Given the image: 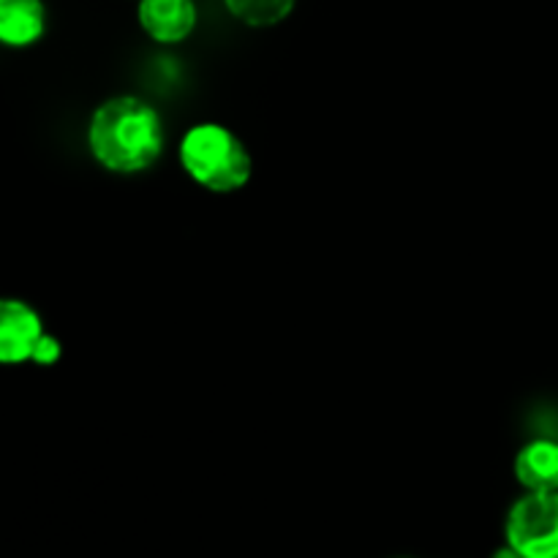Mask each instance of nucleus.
I'll list each match as a JSON object with an SVG mask.
<instances>
[{
	"label": "nucleus",
	"instance_id": "2",
	"mask_svg": "<svg viewBox=\"0 0 558 558\" xmlns=\"http://www.w3.org/2000/svg\"><path fill=\"white\" fill-rule=\"evenodd\" d=\"M185 178L210 194H238L254 178V156L238 131L216 120L189 125L178 140Z\"/></svg>",
	"mask_w": 558,
	"mask_h": 558
},
{
	"label": "nucleus",
	"instance_id": "5",
	"mask_svg": "<svg viewBox=\"0 0 558 558\" xmlns=\"http://www.w3.org/2000/svg\"><path fill=\"white\" fill-rule=\"evenodd\" d=\"M44 332L41 314L27 300L0 298V365L31 363Z\"/></svg>",
	"mask_w": 558,
	"mask_h": 558
},
{
	"label": "nucleus",
	"instance_id": "1",
	"mask_svg": "<svg viewBox=\"0 0 558 558\" xmlns=\"http://www.w3.org/2000/svg\"><path fill=\"white\" fill-rule=\"evenodd\" d=\"M85 145L93 161L109 174L134 178L161 161L167 150V125L147 98L118 93L104 98L90 112Z\"/></svg>",
	"mask_w": 558,
	"mask_h": 558
},
{
	"label": "nucleus",
	"instance_id": "6",
	"mask_svg": "<svg viewBox=\"0 0 558 558\" xmlns=\"http://www.w3.org/2000/svg\"><path fill=\"white\" fill-rule=\"evenodd\" d=\"M49 11L44 0H0V47L31 49L47 36Z\"/></svg>",
	"mask_w": 558,
	"mask_h": 558
},
{
	"label": "nucleus",
	"instance_id": "11",
	"mask_svg": "<svg viewBox=\"0 0 558 558\" xmlns=\"http://www.w3.org/2000/svg\"><path fill=\"white\" fill-rule=\"evenodd\" d=\"M398 558H407V556H398Z\"/></svg>",
	"mask_w": 558,
	"mask_h": 558
},
{
	"label": "nucleus",
	"instance_id": "3",
	"mask_svg": "<svg viewBox=\"0 0 558 558\" xmlns=\"http://www.w3.org/2000/svg\"><path fill=\"white\" fill-rule=\"evenodd\" d=\"M505 543L523 558H558V490H523L505 515Z\"/></svg>",
	"mask_w": 558,
	"mask_h": 558
},
{
	"label": "nucleus",
	"instance_id": "10",
	"mask_svg": "<svg viewBox=\"0 0 558 558\" xmlns=\"http://www.w3.org/2000/svg\"><path fill=\"white\" fill-rule=\"evenodd\" d=\"M490 558H523L521 554H518L515 548H510V545H499V548L494 550V554H490Z\"/></svg>",
	"mask_w": 558,
	"mask_h": 558
},
{
	"label": "nucleus",
	"instance_id": "4",
	"mask_svg": "<svg viewBox=\"0 0 558 558\" xmlns=\"http://www.w3.org/2000/svg\"><path fill=\"white\" fill-rule=\"evenodd\" d=\"M140 31L161 47H178L189 41L199 27L196 0H136Z\"/></svg>",
	"mask_w": 558,
	"mask_h": 558
},
{
	"label": "nucleus",
	"instance_id": "9",
	"mask_svg": "<svg viewBox=\"0 0 558 558\" xmlns=\"http://www.w3.org/2000/svg\"><path fill=\"white\" fill-rule=\"evenodd\" d=\"M60 357H63V343H60L58 336H52V332L47 330L38 338L31 363L38 365V368H52V365L60 363Z\"/></svg>",
	"mask_w": 558,
	"mask_h": 558
},
{
	"label": "nucleus",
	"instance_id": "8",
	"mask_svg": "<svg viewBox=\"0 0 558 558\" xmlns=\"http://www.w3.org/2000/svg\"><path fill=\"white\" fill-rule=\"evenodd\" d=\"M234 22L254 31H267L292 16L298 0H221Z\"/></svg>",
	"mask_w": 558,
	"mask_h": 558
},
{
	"label": "nucleus",
	"instance_id": "7",
	"mask_svg": "<svg viewBox=\"0 0 558 558\" xmlns=\"http://www.w3.org/2000/svg\"><path fill=\"white\" fill-rule=\"evenodd\" d=\"M512 477L529 494L558 490V439H529L512 458Z\"/></svg>",
	"mask_w": 558,
	"mask_h": 558
}]
</instances>
